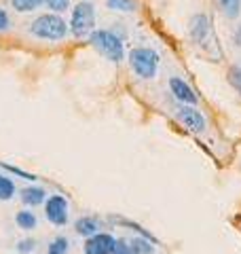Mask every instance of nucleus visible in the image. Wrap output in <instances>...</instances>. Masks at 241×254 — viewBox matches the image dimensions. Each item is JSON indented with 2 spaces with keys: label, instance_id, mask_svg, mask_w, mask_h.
<instances>
[{
  "label": "nucleus",
  "instance_id": "nucleus-9",
  "mask_svg": "<svg viewBox=\"0 0 241 254\" xmlns=\"http://www.w3.org/2000/svg\"><path fill=\"white\" fill-rule=\"evenodd\" d=\"M19 195L23 205H30V208H36V205H43L47 201V190L43 187H26Z\"/></svg>",
  "mask_w": 241,
  "mask_h": 254
},
{
  "label": "nucleus",
  "instance_id": "nucleus-8",
  "mask_svg": "<svg viewBox=\"0 0 241 254\" xmlns=\"http://www.w3.org/2000/svg\"><path fill=\"white\" fill-rule=\"evenodd\" d=\"M170 89L174 93V98L180 102V104L184 106H197V102H199V95L195 93V89L184 81V78L180 76H172L170 78Z\"/></svg>",
  "mask_w": 241,
  "mask_h": 254
},
{
  "label": "nucleus",
  "instance_id": "nucleus-2",
  "mask_svg": "<svg viewBox=\"0 0 241 254\" xmlns=\"http://www.w3.org/2000/svg\"><path fill=\"white\" fill-rule=\"evenodd\" d=\"M89 41L93 45V49L98 51L102 58H106L110 62H123L125 60V47H123V41L115 34L112 30H93Z\"/></svg>",
  "mask_w": 241,
  "mask_h": 254
},
{
  "label": "nucleus",
  "instance_id": "nucleus-7",
  "mask_svg": "<svg viewBox=\"0 0 241 254\" xmlns=\"http://www.w3.org/2000/svg\"><path fill=\"white\" fill-rule=\"evenodd\" d=\"M117 237H112L110 233H95L91 237H87L83 244V252L85 254H112V248H115Z\"/></svg>",
  "mask_w": 241,
  "mask_h": 254
},
{
  "label": "nucleus",
  "instance_id": "nucleus-17",
  "mask_svg": "<svg viewBox=\"0 0 241 254\" xmlns=\"http://www.w3.org/2000/svg\"><path fill=\"white\" fill-rule=\"evenodd\" d=\"M106 6L112 11L131 13V11H135V0H106Z\"/></svg>",
  "mask_w": 241,
  "mask_h": 254
},
{
  "label": "nucleus",
  "instance_id": "nucleus-12",
  "mask_svg": "<svg viewBox=\"0 0 241 254\" xmlns=\"http://www.w3.org/2000/svg\"><path fill=\"white\" fill-rule=\"evenodd\" d=\"M15 197V182L13 178L0 174V201H11Z\"/></svg>",
  "mask_w": 241,
  "mask_h": 254
},
{
  "label": "nucleus",
  "instance_id": "nucleus-18",
  "mask_svg": "<svg viewBox=\"0 0 241 254\" xmlns=\"http://www.w3.org/2000/svg\"><path fill=\"white\" fill-rule=\"evenodd\" d=\"M70 248V242H68V237H55V240L49 244V248H47V254H66Z\"/></svg>",
  "mask_w": 241,
  "mask_h": 254
},
{
  "label": "nucleus",
  "instance_id": "nucleus-11",
  "mask_svg": "<svg viewBox=\"0 0 241 254\" xmlns=\"http://www.w3.org/2000/svg\"><path fill=\"white\" fill-rule=\"evenodd\" d=\"M15 222H17V227L21 229V231H34L36 225H38V218L34 212L30 210H21L15 214Z\"/></svg>",
  "mask_w": 241,
  "mask_h": 254
},
{
  "label": "nucleus",
  "instance_id": "nucleus-13",
  "mask_svg": "<svg viewBox=\"0 0 241 254\" xmlns=\"http://www.w3.org/2000/svg\"><path fill=\"white\" fill-rule=\"evenodd\" d=\"M218 4H220L222 13L227 15L229 19L239 17V13H241V0H218Z\"/></svg>",
  "mask_w": 241,
  "mask_h": 254
},
{
  "label": "nucleus",
  "instance_id": "nucleus-10",
  "mask_svg": "<svg viewBox=\"0 0 241 254\" xmlns=\"http://www.w3.org/2000/svg\"><path fill=\"white\" fill-rule=\"evenodd\" d=\"M100 229H102L100 220L93 218V216H80L74 222V231L78 235H83L85 240H87V237H91V235H95V233H100Z\"/></svg>",
  "mask_w": 241,
  "mask_h": 254
},
{
  "label": "nucleus",
  "instance_id": "nucleus-20",
  "mask_svg": "<svg viewBox=\"0 0 241 254\" xmlns=\"http://www.w3.org/2000/svg\"><path fill=\"white\" fill-rule=\"evenodd\" d=\"M112 254H135V250L127 240H117L115 248H112Z\"/></svg>",
  "mask_w": 241,
  "mask_h": 254
},
{
  "label": "nucleus",
  "instance_id": "nucleus-21",
  "mask_svg": "<svg viewBox=\"0 0 241 254\" xmlns=\"http://www.w3.org/2000/svg\"><path fill=\"white\" fill-rule=\"evenodd\" d=\"M229 81H231V85L241 93V68H239V66H233V68L229 70Z\"/></svg>",
  "mask_w": 241,
  "mask_h": 254
},
{
  "label": "nucleus",
  "instance_id": "nucleus-1",
  "mask_svg": "<svg viewBox=\"0 0 241 254\" xmlns=\"http://www.w3.org/2000/svg\"><path fill=\"white\" fill-rule=\"evenodd\" d=\"M32 36L40 38V41H51V43H60L66 38L68 34V23L63 21L60 15L55 13H45L32 21L30 26Z\"/></svg>",
  "mask_w": 241,
  "mask_h": 254
},
{
  "label": "nucleus",
  "instance_id": "nucleus-5",
  "mask_svg": "<svg viewBox=\"0 0 241 254\" xmlns=\"http://www.w3.org/2000/svg\"><path fill=\"white\" fill-rule=\"evenodd\" d=\"M45 216L53 227H63L70 218L68 199L63 195H51L45 201Z\"/></svg>",
  "mask_w": 241,
  "mask_h": 254
},
{
  "label": "nucleus",
  "instance_id": "nucleus-14",
  "mask_svg": "<svg viewBox=\"0 0 241 254\" xmlns=\"http://www.w3.org/2000/svg\"><path fill=\"white\" fill-rule=\"evenodd\" d=\"M133 246L135 254H152L155 252V246H152V240H148V237H133V240L129 242Z\"/></svg>",
  "mask_w": 241,
  "mask_h": 254
},
{
  "label": "nucleus",
  "instance_id": "nucleus-19",
  "mask_svg": "<svg viewBox=\"0 0 241 254\" xmlns=\"http://www.w3.org/2000/svg\"><path fill=\"white\" fill-rule=\"evenodd\" d=\"M43 2L49 6V9H51L55 15H60V13H63V11L70 9V0H43Z\"/></svg>",
  "mask_w": 241,
  "mask_h": 254
},
{
  "label": "nucleus",
  "instance_id": "nucleus-23",
  "mask_svg": "<svg viewBox=\"0 0 241 254\" xmlns=\"http://www.w3.org/2000/svg\"><path fill=\"white\" fill-rule=\"evenodd\" d=\"M11 28V19H9V13L4 9H0V32H6Z\"/></svg>",
  "mask_w": 241,
  "mask_h": 254
},
{
  "label": "nucleus",
  "instance_id": "nucleus-22",
  "mask_svg": "<svg viewBox=\"0 0 241 254\" xmlns=\"http://www.w3.org/2000/svg\"><path fill=\"white\" fill-rule=\"evenodd\" d=\"M34 250H36V242L34 240H21V242H17V252L19 254H30Z\"/></svg>",
  "mask_w": 241,
  "mask_h": 254
},
{
  "label": "nucleus",
  "instance_id": "nucleus-3",
  "mask_svg": "<svg viewBox=\"0 0 241 254\" xmlns=\"http://www.w3.org/2000/svg\"><path fill=\"white\" fill-rule=\"evenodd\" d=\"M159 64H161L159 53L150 49V47H135V49L129 51V66L140 78H146V81L155 78L159 72Z\"/></svg>",
  "mask_w": 241,
  "mask_h": 254
},
{
  "label": "nucleus",
  "instance_id": "nucleus-16",
  "mask_svg": "<svg viewBox=\"0 0 241 254\" xmlns=\"http://www.w3.org/2000/svg\"><path fill=\"white\" fill-rule=\"evenodd\" d=\"M192 38H197V41H201L205 34H207V19H205V15H197L195 19H192Z\"/></svg>",
  "mask_w": 241,
  "mask_h": 254
},
{
  "label": "nucleus",
  "instance_id": "nucleus-15",
  "mask_svg": "<svg viewBox=\"0 0 241 254\" xmlns=\"http://www.w3.org/2000/svg\"><path fill=\"white\" fill-rule=\"evenodd\" d=\"M43 4V0H11V6L19 13H32Z\"/></svg>",
  "mask_w": 241,
  "mask_h": 254
},
{
  "label": "nucleus",
  "instance_id": "nucleus-6",
  "mask_svg": "<svg viewBox=\"0 0 241 254\" xmlns=\"http://www.w3.org/2000/svg\"><path fill=\"white\" fill-rule=\"evenodd\" d=\"M176 119L186 127L190 133H203L205 127H207V121L205 117L201 115V110H197V106H184L180 104L176 108Z\"/></svg>",
  "mask_w": 241,
  "mask_h": 254
},
{
  "label": "nucleus",
  "instance_id": "nucleus-4",
  "mask_svg": "<svg viewBox=\"0 0 241 254\" xmlns=\"http://www.w3.org/2000/svg\"><path fill=\"white\" fill-rule=\"evenodd\" d=\"M95 30V9L91 2H76V6L72 9L70 17V32L74 38H85L91 36V32Z\"/></svg>",
  "mask_w": 241,
  "mask_h": 254
}]
</instances>
